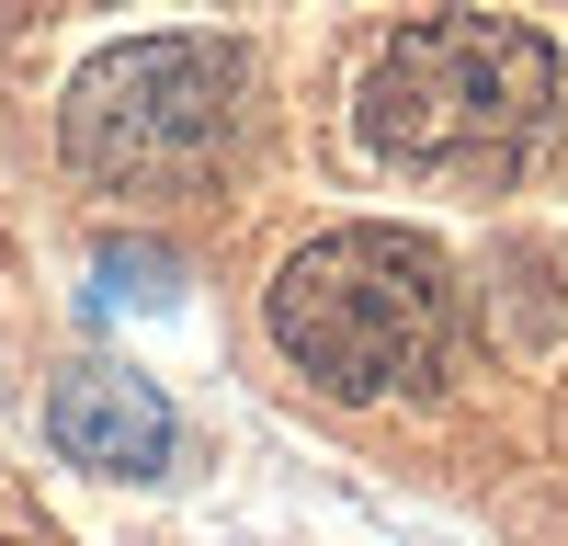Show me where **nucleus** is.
<instances>
[{"label": "nucleus", "instance_id": "f03ea898", "mask_svg": "<svg viewBox=\"0 0 568 546\" xmlns=\"http://www.w3.org/2000/svg\"><path fill=\"white\" fill-rule=\"evenodd\" d=\"M273 342L329 398L433 387L455 353V273L409 228H329L273 273Z\"/></svg>", "mask_w": 568, "mask_h": 546}, {"label": "nucleus", "instance_id": "39448f33", "mask_svg": "<svg viewBox=\"0 0 568 546\" xmlns=\"http://www.w3.org/2000/svg\"><path fill=\"white\" fill-rule=\"evenodd\" d=\"M91 273H103V285H91L103 307H171V296H182V262H171V251H136V240H114Z\"/></svg>", "mask_w": 568, "mask_h": 546}, {"label": "nucleus", "instance_id": "f257e3e1", "mask_svg": "<svg viewBox=\"0 0 568 546\" xmlns=\"http://www.w3.org/2000/svg\"><path fill=\"white\" fill-rule=\"evenodd\" d=\"M557 114V46L511 12H420L364 69V149L420 182H500Z\"/></svg>", "mask_w": 568, "mask_h": 546}, {"label": "nucleus", "instance_id": "20e7f679", "mask_svg": "<svg viewBox=\"0 0 568 546\" xmlns=\"http://www.w3.org/2000/svg\"><path fill=\"white\" fill-rule=\"evenodd\" d=\"M45 433H58V455H80L103 478H160L171 467V398L149 376H125V364H69L58 398H45Z\"/></svg>", "mask_w": 568, "mask_h": 546}, {"label": "nucleus", "instance_id": "7ed1b4c3", "mask_svg": "<svg viewBox=\"0 0 568 546\" xmlns=\"http://www.w3.org/2000/svg\"><path fill=\"white\" fill-rule=\"evenodd\" d=\"M240 80H251L240 46L216 34H125L69 80L58 149L103 194H182L216 171L227 125H240Z\"/></svg>", "mask_w": 568, "mask_h": 546}]
</instances>
